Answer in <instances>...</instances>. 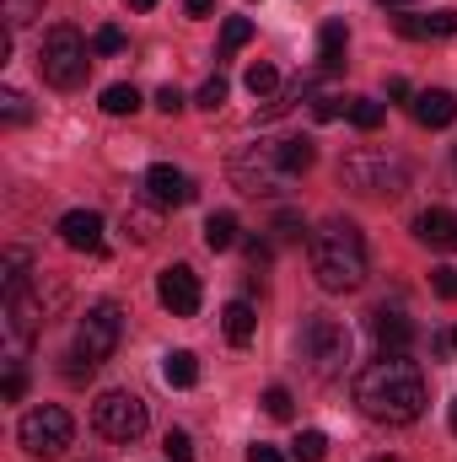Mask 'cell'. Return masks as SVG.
I'll list each match as a JSON object with an SVG mask.
<instances>
[{"label":"cell","mask_w":457,"mask_h":462,"mask_svg":"<svg viewBox=\"0 0 457 462\" xmlns=\"http://www.w3.org/2000/svg\"><path fill=\"white\" fill-rule=\"evenodd\" d=\"M247 38H253V22H247V16H227V27H221V54H237Z\"/></svg>","instance_id":"cell-30"},{"label":"cell","mask_w":457,"mask_h":462,"mask_svg":"<svg viewBox=\"0 0 457 462\" xmlns=\"http://www.w3.org/2000/svg\"><path fill=\"white\" fill-rule=\"evenodd\" d=\"M183 11H189V16H210V11H216V0H183Z\"/></svg>","instance_id":"cell-43"},{"label":"cell","mask_w":457,"mask_h":462,"mask_svg":"<svg viewBox=\"0 0 457 462\" xmlns=\"http://www.w3.org/2000/svg\"><path fill=\"white\" fill-rule=\"evenodd\" d=\"M242 87H247V92L264 103V97H275V92H280V70H275V65H247Z\"/></svg>","instance_id":"cell-24"},{"label":"cell","mask_w":457,"mask_h":462,"mask_svg":"<svg viewBox=\"0 0 457 462\" xmlns=\"http://www.w3.org/2000/svg\"><path fill=\"white\" fill-rule=\"evenodd\" d=\"M129 5H135V11H151V5H156V0H129Z\"/></svg>","instance_id":"cell-44"},{"label":"cell","mask_w":457,"mask_h":462,"mask_svg":"<svg viewBox=\"0 0 457 462\" xmlns=\"http://www.w3.org/2000/svg\"><path fill=\"white\" fill-rule=\"evenodd\" d=\"M22 393H27V371H22V360H11V371H5V382H0V398L16 403Z\"/></svg>","instance_id":"cell-36"},{"label":"cell","mask_w":457,"mask_h":462,"mask_svg":"<svg viewBox=\"0 0 457 462\" xmlns=\"http://www.w3.org/2000/svg\"><path fill=\"white\" fill-rule=\"evenodd\" d=\"M162 376H167V387H194L200 382V360L189 349H167L162 355Z\"/></svg>","instance_id":"cell-23"},{"label":"cell","mask_w":457,"mask_h":462,"mask_svg":"<svg viewBox=\"0 0 457 462\" xmlns=\"http://www.w3.org/2000/svg\"><path fill=\"white\" fill-rule=\"evenodd\" d=\"M296 349H302V360H307V371L318 382H334V376H344V365H350V328H344L340 318H312L302 328Z\"/></svg>","instance_id":"cell-6"},{"label":"cell","mask_w":457,"mask_h":462,"mask_svg":"<svg viewBox=\"0 0 457 462\" xmlns=\"http://www.w3.org/2000/svg\"><path fill=\"white\" fill-rule=\"evenodd\" d=\"M291 409H296V403H291L285 387H269V393H264V414H269V420H291Z\"/></svg>","instance_id":"cell-37"},{"label":"cell","mask_w":457,"mask_h":462,"mask_svg":"<svg viewBox=\"0 0 457 462\" xmlns=\"http://www.w3.org/2000/svg\"><path fill=\"white\" fill-rule=\"evenodd\" d=\"M194 178L183 172V167H173V162H156L151 172H145V199L151 205H162V210H178V205H194Z\"/></svg>","instance_id":"cell-11"},{"label":"cell","mask_w":457,"mask_h":462,"mask_svg":"<svg viewBox=\"0 0 457 462\" xmlns=\"http://www.w3.org/2000/svg\"><path fill=\"white\" fill-rule=\"evenodd\" d=\"M16 441H22L33 457H65L70 441H76V420H70V409H60V403L27 409L22 425H16Z\"/></svg>","instance_id":"cell-8"},{"label":"cell","mask_w":457,"mask_h":462,"mask_svg":"<svg viewBox=\"0 0 457 462\" xmlns=\"http://www.w3.org/2000/svg\"><path fill=\"white\" fill-rule=\"evenodd\" d=\"M237 242H242V226H237V216H231V210H216V216L205 221V247H210V253H231Z\"/></svg>","instance_id":"cell-22"},{"label":"cell","mask_w":457,"mask_h":462,"mask_svg":"<svg viewBox=\"0 0 457 462\" xmlns=\"http://www.w3.org/2000/svg\"><path fill=\"white\" fill-rule=\"evenodd\" d=\"M135 108H140V92H135V87H124V81H118V87L103 92V114H108V118H129Z\"/></svg>","instance_id":"cell-26"},{"label":"cell","mask_w":457,"mask_h":462,"mask_svg":"<svg viewBox=\"0 0 457 462\" xmlns=\"http://www.w3.org/2000/svg\"><path fill=\"white\" fill-rule=\"evenodd\" d=\"M415 236H420V242H431V247H442V253H457V210L431 205V210L415 221Z\"/></svg>","instance_id":"cell-16"},{"label":"cell","mask_w":457,"mask_h":462,"mask_svg":"<svg viewBox=\"0 0 457 462\" xmlns=\"http://www.w3.org/2000/svg\"><path fill=\"white\" fill-rule=\"evenodd\" d=\"M124 339V312H118V301H98V307H87V318L76 323V349H70V376H92L108 355L118 349Z\"/></svg>","instance_id":"cell-4"},{"label":"cell","mask_w":457,"mask_h":462,"mask_svg":"<svg viewBox=\"0 0 457 462\" xmlns=\"http://www.w3.org/2000/svg\"><path fill=\"white\" fill-rule=\"evenodd\" d=\"M33 16H43V0H5V27H27Z\"/></svg>","instance_id":"cell-35"},{"label":"cell","mask_w":457,"mask_h":462,"mask_svg":"<svg viewBox=\"0 0 457 462\" xmlns=\"http://www.w3.org/2000/svg\"><path fill=\"white\" fill-rule=\"evenodd\" d=\"M350 103H355V97H340V92H318V97H312V118H318V124H334V118L350 114Z\"/></svg>","instance_id":"cell-28"},{"label":"cell","mask_w":457,"mask_h":462,"mask_svg":"<svg viewBox=\"0 0 457 462\" xmlns=\"http://www.w3.org/2000/svg\"><path fill=\"white\" fill-rule=\"evenodd\" d=\"M38 65H43V81H49V87L76 92V87L87 81V70H92V49H87V38H81L70 22H60V27H49Z\"/></svg>","instance_id":"cell-5"},{"label":"cell","mask_w":457,"mask_h":462,"mask_svg":"<svg viewBox=\"0 0 457 462\" xmlns=\"http://www.w3.org/2000/svg\"><path fill=\"white\" fill-rule=\"evenodd\" d=\"M382 5H409V0H382Z\"/></svg>","instance_id":"cell-46"},{"label":"cell","mask_w":457,"mask_h":462,"mask_svg":"<svg viewBox=\"0 0 457 462\" xmlns=\"http://www.w3.org/2000/svg\"><path fill=\"white\" fill-rule=\"evenodd\" d=\"M382 103H371V97H355V103H350V124H355V129H366V134H371V129H382Z\"/></svg>","instance_id":"cell-29"},{"label":"cell","mask_w":457,"mask_h":462,"mask_svg":"<svg viewBox=\"0 0 457 462\" xmlns=\"http://www.w3.org/2000/svg\"><path fill=\"white\" fill-rule=\"evenodd\" d=\"M344 49H350L344 22H323V32H318V65L323 70H344Z\"/></svg>","instance_id":"cell-20"},{"label":"cell","mask_w":457,"mask_h":462,"mask_svg":"<svg viewBox=\"0 0 457 462\" xmlns=\"http://www.w3.org/2000/svg\"><path fill=\"white\" fill-rule=\"evenodd\" d=\"M43 323H49L43 296H33L27 285H11V291H5V334H11V345L27 349L38 334H43Z\"/></svg>","instance_id":"cell-10"},{"label":"cell","mask_w":457,"mask_h":462,"mask_svg":"<svg viewBox=\"0 0 457 462\" xmlns=\"http://www.w3.org/2000/svg\"><path fill=\"white\" fill-rule=\"evenodd\" d=\"M425 376L409 355H377L355 376V409L377 425H415L425 414Z\"/></svg>","instance_id":"cell-1"},{"label":"cell","mask_w":457,"mask_h":462,"mask_svg":"<svg viewBox=\"0 0 457 462\" xmlns=\"http://www.w3.org/2000/svg\"><path fill=\"white\" fill-rule=\"evenodd\" d=\"M124 231L135 236V242H156V231H162V205H129L124 210Z\"/></svg>","instance_id":"cell-21"},{"label":"cell","mask_w":457,"mask_h":462,"mask_svg":"<svg viewBox=\"0 0 457 462\" xmlns=\"http://www.w3.org/2000/svg\"><path fill=\"white\" fill-rule=\"evenodd\" d=\"M156 301H162L173 318H194V312H200V274H194L189 263L162 269V280H156Z\"/></svg>","instance_id":"cell-12"},{"label":"cell","mask_w":457,"mask_h":462,"mask_svg":"<svg viewBox=\"0 0 457 462\" xmlns=\"http://www.w3.org/2000/svg\"><path fill=\"white\" fill-rule=\"evenodd\" d=\"M431 285H436V296H442V301H457V269H452V263L431 269Z\"/></svg>","instance_id":"cell-40"},{"label":"cell","mask_w":457,"mask_h":462,"mask_svg":"<svg viewBox=\"0 0 457 462\" xmlns=\"http://www.w3.org/2000/svg\"><path fill=\"white\" fill-rule=\"evenodd\" d=\"M247 462H285V452H275V447L258 441V447H247Z\"/></svg>","instance_id":"cell-42"},{"label":"cell","mask_w":457,"mask_h":462,"mask_svg":"<svg viewBox=\"0 0 457 462\" xmlns=\"http://www.w3.org/2000/svg\"><path fill=\"white\" fill-rule=\"evenodd\" d=\"M340 178L344 189H355L366 199H398L409 189V162L398 151H387V145H360L340 162Z\"/></svg>","instance_id":"cell-3"},{"label":"cell","mask_w":457,"mask_h":462,"mask_svg":"<svg viewBox=\"0 0 457 462\" xmlns=\"http://www.w3.org/2000/svg\"><path fill=\"white\" fill-rule=\"evenodd\" d=\"M291 457L296 462H323L329 457V436H323V430H302L296 447H291Z\"/></svg>","instance_id":"cell-27"},{"label":"cell","mask_w":457,"mask_h":462,"mask_svg":"<svg viewBox=\"0 0 457 462\" xmlns=\"http://www.w3.org/2000/svg\"><path fill=\"white\" fill-rule=\"evenodd\" d=\"M221 328H227V345H247L253 334H258V312H253V301H227V312H221Z\"/></svg>","instance_id":"cell-18"},{"label":"cell","mask_w":457,"mask_h":462,"mask_svg":"<svg viewBox=\"0 0 457 462\" xmlns=\"http://www.w3.org/2000/svg\"><path fill=\"white\" fill-rule=\"evenodd\" d=\"M409 114L420 129H447L457 118V97L447 87H425V92H415V103H409Z\"/></svg>","instance_id":"cell-15"},{"label":"cell","mask_w":457,"mask_h":462,"mask_svg":"<svg viewBox=\"0 0 457 462\" xmlns=\"http://www.w3.org/2000/svg\"><path fill=\"white\" fill-rule=\"evenodd\" d=\"M371 462H393V457H371Z\"/></svg>","instance_id":"cell-47"},{"label":"cell","mask_w":457,"mask_h":462,"mask_svg":"<svg viewBox=\"0 0 457 462\" xmlns=\"http://www.w3.org/2000/svg\"><path fill=\"white\" fill-rule=\"evenodd\" d=\"M231 183L242 189V194H280L291 178H285V167H280V151L275 145H242L237 156H231Z\"/></svg>","instance_id":"cell-9"},{"label":"cell","mask_w":457,"mask_h":462,"mask_svg":"<svg viewBox=\"0 0 457 462\" xmlns=\"http://www.w3.org/2000/svg\"><path fill=\"white\" fill-rule=\"evenodd\" d=\"M393 27L404 38H415V43H425V38H457V11H404V16H393Z\"/></svg>","instance_id":"cell-13"},{"label":"cell","mask_w":457,"mask_h":462,"mask_svg":"<svg viewBox=\"0 0 457 462\" xmlns=\"http://www.w3.org/2000/svg\"><path fill=\"white\" fill-rule=\"evenodd\" d=\"M162 452H167V462H194V441H189V430H167V436H162Z\"/></svg>","instance_id":"cell-34"},{"label":"cell","mask_w":457,"mask_h":462,"mask_svg":"<svg viewBox=\"0 0 457 462\" xmlns=\"http://www.w3.org/2000/svg\"><path fill=\"white\" fill-rule=\"evenodd\" d=\"M275 151H280V167H285V178H302V172H312V162H318V145H312L307 134L275 140Z\"/></svg>","instance_id":"cell-19"},{"label":"cell","mask_w":457,"mask_h":462,"mask_svg":"<svg viewBox=\"0 0 457 462\" xmlns=\"http://www.w3.org/2000/svg\"><path fill=\"white\" fill-rule=\"evenodd\" d=\"M92 54H124V32L118 27H98L92 32Z\"/></svg>","instance_id":"cell-38"},{"label":"cell","mask_w":457,"mask_h":462,"mask_svg":"<svg viewBox=\"0 0 457 462\" xmlns=\"http://www.w3.org/2000/svg\"><path fill=\"white\" fill-rule=\"evenodd\" d=\"M27 263H33L27 247H5V291L11 285H27Z\"/></svg>","instance_id":"cell-32"},{"label":"cell","mask_w":457,"mask_h":462,"mask_svg":"<svg viewBox=\"0 0 457 462\" xmlns=\"http://www.w3.org/2000/svg\"><path fill=\"white\" fill-rule=\"evenodd\" d=\"M27 118H33V103H27L16 87H5V92H0V124H5V129H22Z\"/></svg>","instance_id":"cell-25"},{"label":"cell","mask_w":457,"mask_h":462,"mask_svg":"<svg viewBox=\"0 0 457 462\" xmlns=\"http://www.w3.org/2000/svg\"><path fill=\"white\" fill-rule=\"evenodd\" d=\"M92 425H98V436L103 441H118V447H135L140 436H145V425H151V409H145V398H135V393H103L98 403H92Z\"/></svg>","instance_id":"cell-7"},{"label":"cell","mask_w":457,"mask_h":462,"mask_svg":"<svg viewBox=\"0 0 457 462\" xmlns=\"http://www.w3.org/2000/svg\"><path fill=\"white\" fill-rule=\"evenodd\" d=\"M371 328H377V349L382 355H409V345H415V323L404 312H377Z\"/></svg>","instance_id":"cell-17"},{"label":"cell","mask_w":457,"mask_h":462,"mask_svg":"<svg viewBox=\"0 0 457 462\" xmlns=\"http://www.w3.org/2000/svg\"><path fill=\"white\" fill-rule=\"evenodd\" d=\"M227 92H231V81H227V76H210V81L200 87V97H194V103H200L205 114H216V108L227 103Z\"/></svg>","instance_id":"cell-33"},{"label":"cell","mask_w":457,"mask_h":462,"mask_svg":"<svg viewBox=\"0 0 457 462\" xmlns=\"http://www.w3.org/2000/svg\"><path fill=\"white\" fill-rule=\"evenodd\" d=\"M452 167H457V151H452Z\"/></svg>","instance_id":"cell-49"},{"label":"cell","mask_w":457,"mask_h":462,"mask_svg":"<svg viewBox=\"0 0 457 462\" xmlns=\"http://www.w3.org/2000/svg\"><path fill=\"white\" fill-rule=\"evenodd\" d=\"M452 345H457V328H452Z\"/></svg>","instance_id":"cell-48"},{"label":"cell","mask_w":457,"mask_h":462,"mask_svg":"<svg viewBox=\"0 0 457 462\" xmlns=\"http://www.w3.org/2000/svg\"><path fill=\"white\" fill-rule=\"evenodd\" d=\"M156 108H162V114H183V92H178V87H162V92H156Z\"/></svg>","instance_id":"cell-41"},{"label":"cell","mask_w":457,"mask_h":462,"mask_svg":"<svg viewBox=\"0 0 457 462\" xmlns=\"http://www.w3.org/2000/svg\"><path fill=\"white\" fill-rule=\"evenodd\" d=\"M307 253H312V274H318L323 291H334V296L360 291V280H366V236H360L355 221H344V216L323 221L307 236Z\"/></svg>","instance_id":"cell-2"},{"label":"cell","mask_w":457,"mask_h":462,"mask_svg":"<svg viewBox=\"0 0 457 462\" xmlns=\"http://www.w3.org/2000/svg\"><path fill=\"white\" fill-rule=\"evenodd\" d=\"M269 231H275L269 242H302V236H307V226H302V216H296V210H280V216L269 221Z\"/></svg>","instance_id":"cell-31"},{"label":"cell","mask_w":457,"mask_h":462,"mask_svg":"<svg viewBox=\"0 0 457 462\" xmlns=\"http://www.w3.org/2000/svg\"><path fill=\"white\" fill-rule=\"evenodd\" d=\"M60 242L76 253H103V216L98 210H70L60 216Z\"/></svg>","instance_id":"cell-14"},{"label":"cell","mask_w":457,"mask_h":462,"mask_svg":"<svg viewBox=\"0 0 457 462\" xmlns=\"http://www.w3.org/2000/svg\"><path fill=\"white\" fill-rule=\"evenodd\" d=\"M452 436H457V403H452Z\"/></svg>","instance_id":"cell-45"},{"label":"cell","mask_w":457,"mask_h":462,"mask_svg":"<svg viewBox=\"0 0 457 462\" xmlns=\"http://www.w3.org/2000/svg\"><path fill=\"white\" fill-rule=\"evenodd\" d=\"M242 253H247V263H253V269H264V263L275 258V242H269V236H247V242H242Z\"/></svg>","instance_id":"cell-39"}]
</instances>
